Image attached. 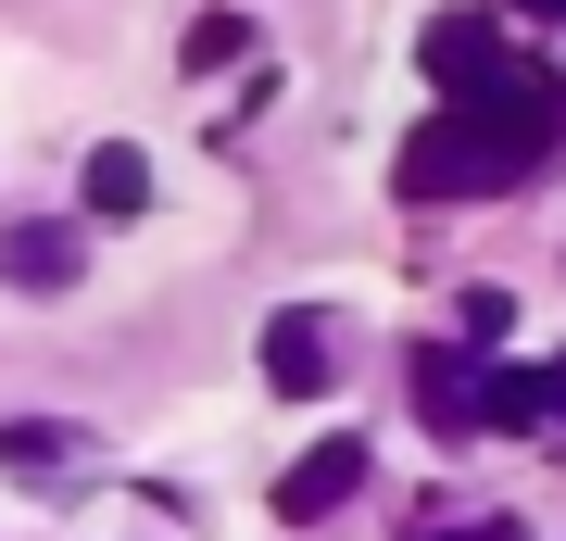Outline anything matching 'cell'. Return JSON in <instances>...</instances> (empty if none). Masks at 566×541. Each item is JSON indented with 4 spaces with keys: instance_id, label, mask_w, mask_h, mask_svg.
Returning <instances> with one entry per match:
<instances>
[{
    "instance_id": "6da1fadb",
    "label": "cell",
    "mask_w": 566,
    "mask_h": 541,
    "mask_svg": "<svg viewBox=\"0 0 566 541\" xmlns=\"http://www.w3.org/2000/svg\"><path fill=\"white\" fill-rule=\"evenodd\" d=\"M416 63H428V89H441V101H479V89L504 76L516 51H504V25H491V13H441V25H428V51H416Z\"/></svg>"
},
{
    "instance_id": "7a4b0ae2",
    "label": "cell",
    "mask_w": 566,
    "mask_h": 541,
    "mask_svg": "<svg viewBox=\"0 0 566 541\" xmlns=\"http://www.w3.org/2000/svg\"><path fill=\"white\" fill-rule=\"evenodd\" d=\"M353 491H365V441H353V428H327V441L277 479V517H290V529H303V517H340Z\"/></svg>"
},
{
    "instance_id": "3957f363",
    "label": "cell",
    "mask_w": 566,
    "mask_h": 541,
    "mask_svg": "<svg viewBox=\"0 0 566 541\" xmlns=\"http://www.w3.org/2000/svg\"><path fill=\"white\" fill-rule=\"evenodd\" d=\"M76 264H88L76 227H0V278H13V290H63Z\"/></svg>"
},
{
    "instance_id": "277c9868",
    "label": "cell",
    "mask_w": 566,
    "mask_h": 541,
    "mask_svg": "<svg viewBox=\"0 0 566 541\" xmlns=\"http://www.w3.org/2000/svg\"><path fill=\"white\" fill-rule=\"evenodd\" d=\"M416 416L441 428V441L479 428V378H465V353H416Z\"/></svg>"
},
{
    "instance_id": "5b68a950",
    "label": "cell",
    "mask_w": 566,
    "mask_h": 541,
    "mask_svg": "<svg viewBox=\"0 0 566 541\" xmlns=\"http://www.w3.org/2000/svg\"><path fill=\"white\" fill-rule=\"evenodd\" d=\"M264 378L277 391H327V315H277L264 327Z\"/></svg>"
},
{
    "instance_id": "8992f818",
    "label": "cell",
    "mask_w": 566,
    "mask_h": 541,
    "mask_svg": "<svg viewBox=\"0 0 566 541\" xmlns=\"http://www.w3.org/2000/svg\"><path fill=\"white\" fill-rule=\"evenodd\" d=\"M139 201H151V152L139 139H102V152H88V215H139Z\"/></svg>"
},
{
    "instance_id": "52a82bcc",
    "label": "cell",
    "mask_w": 566,
    "mask_h": 541,
    "mask_svg": "<svg viewBox=\"0 0 566 541\" xmlns=\"http://www.w3.org/2000/svg\"><path fill=\"white\" fill-rule=\"evenodd\" d=\"M479 428H542V378L528 365H491L479 378Z\"/></svg>"
},
{
    "instance_id": "ba28073f",
    "label": "cell",
    "mask_w": 566,
    "mask_h": 541,
    "mask_svg": "<svg viewBox=\"0 0 566 541\" xmlns=\"http://www.w3.org/2000/svg\"><path fill=\"white\" fill-rule=\"evenodd\" d=\"M240 51H252L240 13H202V25H189V63H202V76H214V63H240Z\"/></svg>"
},
{
    "instance_id": "9c48e42d",
    "label": "cell",
    "mask_w": 566,
    "mask_h": 541,
    "mask_svg": "<svg viewBox=\"0 0 566 541\" xmlns=\"http://www.w3.org/2000/svg\"><path fill=\"white\" fill-rule=\"evenodd\" d=\"M542 416H566V353H554V365H542Z\"/></svg>"
},
{
    "instance_id": "30bf717a",
    "label": "cell",
    "mask_w": 566,
    "mask_h": 541,
    "mask_svg": "<svg viewBox=\"0 0 566 541\" xmlns=\"http://www.w3.org/2000/svg\"><path fill=\"white\" fill-rule=\"evenodd\" d=\"M516 13H542V25H566V0H516Z\"/></svg>"
},
{
    "instance_id": "8fae6325",
    "label": "cell",
    "mask_w": 566,
    "mask_h": 541,
    "mask_svg": "<svg viewBox=\"0 0 566 541\" xmlns=\"http://www.w3.org/2000/svg\"><path fill=\"white\" fill-rule=\"evenodd\" d=\"M428 541H504V529H428Z\"/></svg>"
}]
</instances>
